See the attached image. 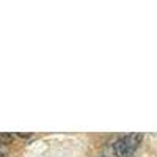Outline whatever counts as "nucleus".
Here are the masks:
<instances>
[{
	"instance_id": "nucleus-1",
	"label": "nucleus",
	"mask_w": 157,
	"mask_h": 157,
	"mask_svg": "<svg viewBox=\"0 0 157 157\" xmlns=\"http://www.w3.org/2000/svg\"><path fill=\"white\" fill-rule=\"evenodd\" d=\"M141 140H143V134L138 132L129 134L113 143V152L116 154V157H130L137 151Z\"/></svg>"
},
{
	"instance_id": "nucleus-2",
	"label": "nucleus",
	"mask_w": 157,
	"mask_h": 157,
	"mask_svg": "<svg viewBox=\"0 0 157 157\" xmlns=\"http://www.w3.org/2000/svg\"><path fill=\"white\" fill-rule=\"evenodd\" d=\"M2 145H3V143H2V141H0V148H2Z\"/></svg>"
}]
</instances>
